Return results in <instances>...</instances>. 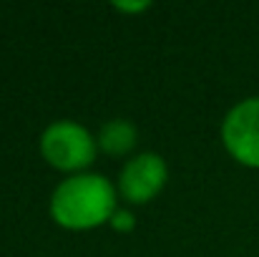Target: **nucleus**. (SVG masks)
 <instances>
[{
	"mask_svg": "<svg viewBox=\"0 0 259 257\" xmlns=\"http://www.w3.org/2000/svg\"><path fill=\"white\" fill-rule=\"evenodd\" d=\"M116 192L98 174H76L58 184L51 199V214L61 227L91 230L113 217Z\"/></svg>",
	"mask_w": 259,
	"mask_h": 257,
	"instance_id": "1",
	"label": "nucleus"
},
{
	"mask_svg": "<svg viewBox=\"0 0 259 257\" xmlns=\"http://www.w3.org/2000/svg\"><path fill=\"white\" fill-rule=\"evenodd\" d=\"M46 162L61 171L86 169L96 159V141L76 121H53L40 136Z\"/></svg>",
	"mask_w": 259,
	"mask_h": 257,
	"instance_id": "2",
	"label": "nucleus"
},
{
	"mask_svg": "<svg viewBox=\"0 0 259 257\" xmlns=\"http://www.w3.org/2000/svg\"><path fill=\"white\" fill-rule=\"evenodd\" d=\"M222 141L237 162L259 169V98H247L227 114Z\"/></svg>",
	"mask_w": 259,
	"mask_h": 257,
	"instance_id": "3",
	"label": "nucleus"
},
{
	"mask_svg": "<svg viewBox=\"0 0 259 257\" xmlns=\"http://www.w3.org/2000/svg\"><path fill=\"white\" fill-rule=\"evenodd\" d=\"M166 181V164L159 154H139L134 157L123 169H121V179H118V189L126 197V202L134 204H144L149 199H154L161 187Z\"/></svg>",
	"mask_w": 259,
	"mask_h": 257,
	"instance_id": "4",
	"label": "nucleus"
},
{
	"mask_svg": "<svg viewBox=\"0 0 259 257\" xmlns=\"http://www.w3.org/2000/svg\"><path fill=\"white\" fill-rule=\"evenodd\" d=\"M134 144H136V129H134L131 121H123V119L108 121L98 134V146L106 154H113V157L131 152Z\"/></svg>",
	"mask_w": 259,
	"mask_h": 257,
	"instance_id": "5",
	"label": "nucleus"
},
{
	"mask_svg": "<svg viewBox=\"0 0 259 257\" xmlns=\"http://www.w3.org/2000/svg\"><path fill=\"white\" fill-rule=\"evenodd\" d=\"M113 227L116 230H131V225H134V217L128 214V212H113Z\"/></svg>",
	"mask_w": 259,
	"mask_h": 257,
	"instance_id": "6",
	"label": "nucleus"
},
{
	"mask_svg": "<svg viewBox=\"0 0 259 257\" xmlns=\"http://www.w3.org/2000/svg\"><path fill=\"white\" fill-rule=\"evenodd\" d=\"M116 8L123 13H136V10H146L149 3H116Z\"/></svg>",
	"mask_w": 259,
	"mask_h": 257,
	"instance_id": "7",
	"label": "nucleus"
}]
</instances>
